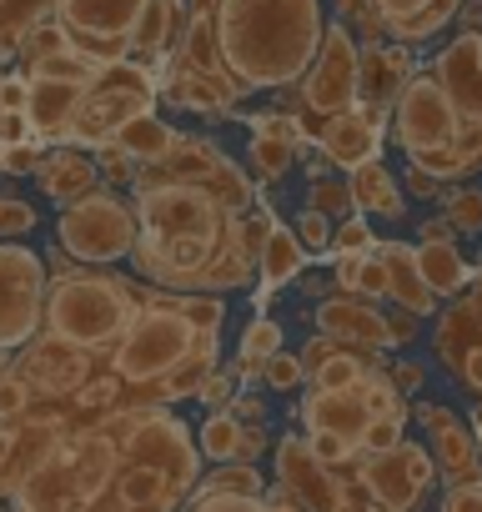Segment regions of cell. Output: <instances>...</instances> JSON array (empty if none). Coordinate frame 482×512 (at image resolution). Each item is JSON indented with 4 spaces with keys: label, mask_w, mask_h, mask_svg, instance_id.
I'll return each instance as SVG.
<instances>
[{
    "label": "cell",
    "mask_w": 482,
    "mask_h": 512,
    "mask_svg": "<svg viewBox=\"0 0 482 512\" xmlns=\"http://www.w3.org/2000/svg\"><path fill=\"white\" fill-rule=\"evenodd\" d=\"M141 241L131 267L166 292H231L247 287L257 256L247 246V211L257 191L211 141L176 136V146L141 166L131 181Z\"/></svg>",
    "instance_id": "cell-1"
},
{
    "label": "cell",
    "mask_w": 482,
    "mask_h": 512,
    "mask_svg": "<svg viewBox=\"0 0 482 512\" xmlns=\"http://www.w3.org/2000/svg\"><path fill=\"white\" fill-rule=\"evenodd\" d=\"M327 36L322 0H191L181 61L247 91H287L307 76Z\"/></svg>",
    "instance_id": "cell-2"
},
{
    "label": "cell",
    "mask_w": 482,
    "mask_h": 512,
    "mask_svg": "<svg viewBox=\"0 0 482 512\" xmlns=\"http://www.w3.org/2000/svg\"><path fill=\"white\" fill-rule=\"evenodd\" d=\"M146 307V287L136 282H121L101 267H61L51 272V287H46V317H41V332L61 337V342H76L86 352H111L131 322L141 317Z\"/></svg>",
    "instance_id": "cell-3"
},
{
    "label": "cell",
    "mask_w": 482,
    "mask_h": 512,
    "mask_svg": "<svg viewBox=\"0 0 482 512\" xmlns=\"http://www.w3.org/2000/svg\"><path fill=\"white\" fill-rule=\"evenodd\" d=\"M201 347H216V332L196 327V322L181 312V297H161L156 287H146L141 317H136L131 332L106 352V362H111V377H116L126 392H141L136 402H151L156 382H161L176 362H186L191 352H201Z\"/></svg>",
    "instance_id": "cell-4"
},
{
    "label": "cell",
    "mask_w": 482,
    "mask_h": 512,
    "mask_svg": "<svg viewBox=\"0 0 482 512\" xmlns=\"http://www.w3.org/2000/svg\"><path fill=\"white\" fill-rule=\"evenodd\" d=\"M56 241L71 262L81 267H111L126 262L141 241V216L136 201H121L111 186H96L91 196H81L76 206L61 211L56 221Z\"/></svg>",
    "instance_id": "cell-5"
},
{
    "label": "cell",
    "mask_w": 482,
    "mask_h": 512,
    "mask_svg": "<svg viewBox=\"0 0 482 512\" xmlns=\"http://www.w3.org/2000/svg\"><path fill=\"white\" fill-rule=\"evenodd\" d=\"M462 136V116L452 111L447 91L437 86L432 71H412V81L402 86L397 106H392V141L407 151L412 166L432 171L457 151Z\"/></svg>",
    "instance_id": "cell-6"
},
{
    "label": "cell",
    "mask_w": 482,
    "mask_h": 512,
    "mask_svg": "<svg viewBox=\"0 0 482 512\" xmlns=\"http://www.w3.org/2000/svg\"><path fill=\"white\" fill-rule=\"evenodd\" d=\"M156 96H161V81H156L151 66H141V61H131V56H126V61H111V66L96 76V86L86 91L81 111H76L71 146H101V141H111L131 116L156 111Z\"/></svg>",
    "instance_id": "cell-7"
},
{
    "label": "cell",
    "mask_w": 482,
    "mask_h": 512,
    "mask_svg": "<svg viewBox=\"0 0 482 512\" xmlns=\"http://www.w3.org/2000/svg\"><path fill=\"white\" fill-rule=\"evenodd\" d=\"M357 61H362V41H357L342 21H327L322 51H317V61L307 66V76L297 81V96H302V116H297V121H302L307 141H312L327 121L357 111Z\"/></svg>",
    "instance_id": "cell-8"
},
{
    "label": "cell",
    "mask_w": 482,
    "mask_h": 512,
    "mask_svg": "<svg viewBox=\"0 0 482 512\" xmlns=\"http://www.w3.org/2000/svg\"><path fill=\"white\" fill-rule=\"evenodd\" d=\"M46 287H51V267L41 262V251L21 241H0V347L6 352L26 347L41 332Z\"/></svg>",
    "instance_id": "cell-9"
},
{
    "label": "cell",
    "mask_w": 482,
    "mask_h": 512,
    "mask_svg": "<svg viewBox=\"0 0 482 512\" xmlns=\"http://www.w3.org/2000/svg\"><path fill=\"white\" fill-rule=\"evenodd\" d=\"M141 11L146 0H56V21L66 26L71 46H81L101 66L131 56V31Z\"/></svg>",
    "instance_id": "cell-10"
},
{
    "label": "cell",
    "mask_w": 482,
    "mask_h": 512,
    "mask_svg": "<svg viewBox=\"0 0 482 512\" xmlns=\"http://www.w3.org/2000/svg\"><path fill=\"white\" fill-rule=\"evenodd\" d=\"M432 452L417 442H397L392 452H367L362 457V492L382 507V512H412L417 497L432 487Z\"/></svg>",
    "instance_id": "cell-11"
},
{
    "label": "cell",
    "mask_w": 482,
    "mask_h": 512,
    "mask_svg": "<svg viewBox=\"0 0 482 512\" xmlns=\"http://www.w3.org/2000/svg\"><path fill=\"white\" fill-rule=\"evenodd\" d=\"M317 332L332 337V342H347V347H367V352L412 342L407 312H402V317H387V312H377L367 297H347V292L317 302Z\"/></svg>",
    "instance_id": "cell-12"
},
{
    "label": "cell",
    "mask_w": 482,
    "mask_h": 512,
    "mask_svg": "<svg viewBox=\"0 0 482 512\" xmlns=\"http://www.w3.org/2000/svg\"><path fill=\"white\" fill-rule=\"evenodd\" d=\"M16 372L31 382V392L41 387L46 397H76V392L91 382V372H96V352L41 332V337H31L26 352L16 357Z\"/></svg>",
    "instance_id": "cell-13"
},
{
    "label": "cell",
    "mask_w": 482,
    "mask_h": 512,
    "mask_svg": "<svg viewBox=\"0 0 482 512\" xmlns=\"http://www.w3.org/2000/svg\"><path fill=\"white\" fill-rule=\"evenodd\" d=\"M412 46H397V41H382V46H362V61H357V111L382 131L392 121V106L402 96V86L412 81Z\"/></svg>",
    "instance_id": "cell-14"
},
{
    "label": "cell",
    "mask_w": 482,
    "mask_h": 512,
    "mask_svg": "<svg viewBox=\"0 0 482 512\" xmlns=\"http://www.w3.org/2000/svg\"><path fill=\"white\" fill-rule=\"evenodd\" d=\"M302 367H307V382L312 392H347V387H362L372 372H382L377 352L367 347H347V342H332V337H312L302 352Z\"/></svg>",
    "instance_id": "cell-15"
},
{
    "label": "cell",
    "mask_w": 482,
    "mask_h": 512,
    "mask_svg": "<svg viewBox=\"0 0 482 512\" xmlns=\"http://www.w3.org/2000/svg\"><path fill=\"white\" fill-rule=\"evenodd\" d=\"M437 357L462 377L467 392L482 397V312H477V297H462L437 322Z\"/></svg>",
    "instance_id": "cell-16"
},
{
    "label": "cell",
    "mask_w": 482,
    "mask_h": 512,
    "mask_svg": "<svg viewBox=\"0 0 482 512\" xmlns=\"http://www.w3.org/2000/svg\"><path fill=\"white\" fill-rule=\"evenodd\" d=\"M36 181H41V196L66 211V206H76L81 196H91L101 186V171H96L91 146H51V151H41Z\"/></svg>",
    "instance_id": "cell-17"
},
{
    "label": "cell",
    "mask_w": 482,
    "mask_h": 512,
    "mask_svg": "<svg viewBox=\"0 0 482 512\" xmlns=\"http://www.w3.org/2000/svg\"><path fill=\"white\" fill-rule=\"evenodd\" d=\"M462 6L467 0H372V16L387 41L417 46V41H432L447 21H457Z\"/></svg>",
    "instance_id": "cell-18"
},
{
    "label": "cell",
    "mask_w": 482,
    "mask_h": 512,
    "mask_svg": "<svg viewBox=\"0 0 482 512\" xmlns=\"http://www.w3.org/2000/svg\"><path fill=\"white\" fill-rule=\"evenodd\" d=\"M91 86L96 81H31V101H26L31 136L71 146V126H76V111H81Z\"/></svg>",
    "instance_id": "cell-19"
},
{
    "label": "cell",
    "mask_w": 482,
    "mask_h": 512,
    "mask_svg": "<svg viewBox=\"0 0 482 512\" xmlns=\"http://www.w3.org/2000/svg\"><path fill=\"white\" fill-rule=\"evenodd\" d=\"M412 251H417V267H422V277H427V287H432L437 297H462V292H467L472 272H467V262H462L457 231H452L447 221H422Z\"/></svg>",
    "instance_id": "cell-20"
},
{
    "label": "cell",
    "mask_w": 482,
    "mask_h": 512,
    "mask_svg": "<svg viewBox=\"0 0 482 512\" xmlns=\"http://www.w3.org/2000/svg\"><path fill=\"white\" fill-rule=\"evenodd\" d=\"M181 36H186V6L181 0H146V11H141V21L131 31V56H141L156 71V81H161V66L176 61Z\"/></svg>",
    "instance_id": "cell-21"
},
{
    "label": "cell",
    "mask_w": 482,
    "mask_h": 512,
    "mask_svg": "<svg viewBox=\"0 0 482 512\" xmlns=\"http://www.w3.org/2000/svg\"><path fill=\"white\" fill-rule=\"evenodd\" d=\"M417 422L427 427V437H432V462H442V472L452 477V487H457V482H482V477H477V442L462 432V422H457L447 407L422 402V407H417Z\"/></svg>",
    "instance_id": "cell-22"
},
{
    "label": "cell",
    "mask_w": 482,
    "mask_h": 512,
    "mask_svg": "<svg viewBox=\"0 0 482 512\" xmlns=\"http://www.w3.org/2000/svg\"><path fill=\"white\" fill-rule=\"evenodd\" d=\"M377 256H382V267H387V297L407 317H432L437 312V292L427 287V277L417 267V251L407 241H377Z\"/></svg>",
    "instance_id": "cell-23"
},
{
    "label": "cell",
    "mask_w": 482,
    "mask_h": 512,
    "mask_svg": "<svg viewBox=\"0 0 482 512\" xmlns=\"http://www.w3.org/2000/svg\"><path fill=\"white\" fill-rule=\"evenodd\" d=\"M302 422H307V432H332V437H347V442L362 447V432H367L372 412H367V402H362V387H347V392H307Z\"/></svg>",
    "instance_id": "cell-24"
},
{
    "label": "cell",
    "mask_w": 482,
    "mask_h": 512,
    "mask_svg": "<svg viewBox=\"0 0 482 512\" xmlns=\"http://www.w3.org/2000/svg\"><path fill=\"white\" fill-rule=\"evenodd\" d=\"M312 141H317L322 156H327L332 166H342V171H357L362 161H372V156L382 151V131H377L362 111H347V116L327 121Z\"/></svg>",
    "instance_id": "cell-25"
},
{
    "label": "cell",
    "mask_w": 482,
    "mask_h": 512,
    "mask_svg": "<svg viewBox=\"0 0 482 512\" xmlns=\"http://www.w3.org/2000/svg\"><path fill=\"white\" fill-rule=\"evenodd\" d=\"M196 447H201V457H211V462H252V457L267 447V432H262V422H236V417L221 407V412H211V417L201 422Z\"/></svg>",
    "instance_id": "cell-26"
},
{
    "label": "cell",
    "mask_w": 482,
    "mask_h": 512,
    "mask_svg": "<svg viewBox=\"0 0 482 512\" xmlns=\"http://www.w3.org/2000/svg\"><path fill=\"white\" fill-rule=\"evenodd\" d=\"M166 101L171 106H186V111H226V106L241 101V91L226 76L201 71V66H191V61L176 56V71L166 76Z\"/></svg>",
    "instance_id": "cell-27"
},
{
    "label": "cell",
    "mask_w": 482,
    "mask_h": 512,
    "mask_svg": "<svg viewBox=\"0 0 482 512\" xmlns=\"http://www.w3.org/2000/svg\"><path fill=\"white\" fill-rule=\"evenodd\" d=\"M347 186H352V206H357V216L402 221V211H407V191L397 186V176H392L377 156L362 161L357 171H347Z\"/></svg>",
    "instance_id": "cell-28"
},
{
    "label": "cell",
    "mask_w": 482,
    "mask_h": 512,
    "mask_svg": "<svg viewBox=\"0 0 482 512\" xmlns=\"http://www.w3.org/2000/svg\"><path fill=\"white\" fill-rule=\"evenodd\" d=\"M176 136H181V131H176L171 121H161L156 111H141V116H131V121H126V126L111 136V141H116V146H121V151H126L136 166H151V161H161V156L176 146Z\"/></svg>",
    "instance_id": "cell-29"
},
{
    "label": "cell",
    "mask_w": 482,
    "mask_h": 512,
    "mask_svg": "<svg viewBox=\"0 0 482 512\" xmlns=\"http://www.w3.org/2000/svg\"><path fill=\"white\" fill-rule=\"evenodd\" d=\"M302 267H307V246H302V236L287 231V226H277V231L267 236V246H262V262H257L262 282H267V287H287V282H297Z\"/></svg>",
    "instance_id": "cell-30"
},
{
    "label": "cell",
    "mask_w": 482,
    "mask_h": 512,
    "mask_svg": "<svg viewBox=\"0 0 482 512\" xmlns=\"http://www.w3.org/2000/svg\"><path fill=\"white\" fill-rule=\"evenodd\" d=\"M221 362H216V347H201V352H191L186 362H176L161 382H156V397L151 402H181V397H201V387H206V377L216 372Z\"/></svg>",
    "instance_id": "cell-31"
},
{
    "label": "cell",
    "mask_w": 482,
    "mask_h": 512,
    "mask_svg": "<svg viewBox=\"0 0 482 512\" xmlns=\"http://www.w3.org/2000/svg\"><path fill=\"white\" fill-rule=\"evenodd\" d=\"M332 262H337V287L347 297H367V302L387 297V267H382L377 251H367V256H332Z\"/></svg>",
    "instance_id": "cell-32"
},
{
    "label": "cell",
    "mask_w": 482,
    "mask_h": 512,
    "mask_svg": "<svg viewBox=\"0 0 482 512\" xmlns=\"http://www.w3.org/2000/svg\"><path fill=\"white\" fill-rule=\"evenodd\" d=\"M106 66L96 61V56H86L81 46H66V51H51V56H41V61H31L26 66V76L31 81H96Z\"/></svg>",
    "instance_id": "cell-33"
},
{
    "label": "cell",
    "mask_w": 482,
    "mask_h": 512,
    "mask_svg": "<svg viewBox=\"0 0 482 512\" xmlns=\"http://www.w3.org/2000/svg\"><path fill=\"white\" fill-rule=\"evenodd\" d=\"M196 492H241V497H262V472L252 462H221L211 477H201Z\"/></svg>",
    "instance_id": "cell-34"
},
{
    "label": "cell",
    "mask_w": 482,
    "mask_h": 512,
    "mask_svg": "<svg viewBox=\"0 0 482 512\" xmlns=\"http://www.w3.org/2000/svg\"><path fill=\"white\" fill-rule=\"evenodd\" d=\"M247 161H252V171H257L262 181H282V176L292 171L297 151H292L287 141H272V136H252V151H247Z\"/></svg>",
    "instance_id": "cell-35"
},
{
    "label": "cell",
    "mask_w": 482,
    "mask_h": 512,
    "mask_svg": "<svg viewBox=\"0 0 482 512\" xmlns=\"http://www.w3.org/2000/svg\"><path fill=\"white\" fill-rule=\"evenodd\" d=\"M277 352H282V322H267V317H257L236 342V362H267Z\"/></svg>",
    "instance_id": "cell-36"
},
{
    "label": "cell",
    "mask_w": 482,
    "mask_h": 512,
    "mask_svg": "<svg viewBox=\"0 0 482 512\" xmlns=\"http://www.w3.org/2000/svg\"><path fill=\"white\" fill-rule=\"evenodd\" d=\"M442 221H447L452 231H462V236L482 231V191H467V186L447 191V196H442Z\"/></svg>",
    "instance_id": "cell-37"
},
{
    "label": "cell",
    "mask_w": 482,
    "mask_h": 512,
    "mask_svg": "<svg viewBox=\"0 0 482 512\" xmlns=\"http://www.w3.org/2000/svg\"><path fill=\"white\" fill-rule=\"evenodd\" d=\"M41 226V211L36 201L16 196V191H0V241H16V236H31Z\"/></svg>",
    "instance_id": "cell-38"
},
{
    "label": "cell",
    "mask_w": 482,
    "mask_h": 512,
    "mask_svg": "<svg viewBox=\"0 0 482 512\" xmlns=\"http://www.w3.org/2000/svg\"><path fill=\"white\" fill-rule=\"evenodd\" d=\"M41 6L56 16V0H41ZM31 26H36V0H0V41L16 46Z\"/></svg>",
    "instance_id": "cell-39"
},
{
    "label": "cell",
    "mask_w": 482,
    "mask_h": 512,
    "mask_svg": "<svg viewBox=\"0 0 482 512\" xmlns=\"http://www.w3.org/2000/svg\"><path fill=\"white\" fill-rule=\"evenodd\" d=\"M91 156H96V171H101V181H106L111 191H116V186H131V181H136V171H141V166H136V161H131V156H126L116 141L91 146Z\"/></svg>",
    "instance_id": "cell-40"
},
{
    "label": "cell",
    "mask_w": 482,
    "mask_h": 512,
    "mask_svg": "<svg viewBox=\"0 0 482 512\" xmlns=\"http://www.w3.org/2000/svg\"><path fill=\"white\" fill-rule=\"evenodd\" d=\"M252 136L287 141L292 151H302V146H307V131H302V121H297L292 111H262V116H252Z\"/></svg>",
    "instance_id": "cell-41"
},
{
    "label": "cell",
    "mask_w": 482,
    "mask_h": 512,
    "mask_svg": "<svg viewBox=\"0 0 482 512\" xmlns=\"http://www.w3.org/2000/svg\"><path fill=\"white\" fill-rule=\"evenodd\" d=\"M337 21L357 36L362 31V46H382L387 36H382V26H377V16H372V0H337Z\"/></svg>",
    "instance_id": "cell-42"
},
{
    "label": "cell",
    "mask_w": 482,
    "mask_h": 512,
    "mask_svg": "<svg viewBox=\"0 0 482 512\" xmlns=\"http://www.w3.org/2000/svg\"><path fill=\"white\" fill-rule=\"evenodd\" d=\"M312 211H322L327 221H337V216H347V211H357L352 206V186L347 181H322V176H312Z\"/></svg>",
    "instance_id": "cell-43"
},
{
    "label": "cell",
    "mask_w": 482,
    "mask_h": 512,
    "mask_svg": "<svg viewBox=\"0 0 482 512\" xmlns=\"http://www.w3.org/2000/svg\"><path fill=\"white\" fill-rule=\"evenodd\" d=\"M367 251H377V236H372L367 216H347L332 231V256H367Z\"/></svg>",
    "instance_id": "cell-44"
},
{
    "label": "cell",
    "mask_w": 482,
    "mask_h": 512,
    "mask_svg": "<svg viewBox=\"0 0 482 512\" xmlns=\"http://www.w3.org/2000/svg\"><path fill=\"white\" fill-rule=\"evenodd\" d=\"M262 382H267V387H277V392H292V387H302V382H307V367H302V357H297V352H287V347H282L277 357H267V362H262Z\"/></svg>",
    "instance_id": "cell-45"
},
{
    "label": "cell",
    "mask_w": 482,
    "mask_h": 512,
    "mask_svg": "<svg viewBox=\"0 0 482 512\" xmlns=\"http://www.w3.org/2000/svg\"><path fill=\"white\" fill-rule=\"evenodd\" d=\"M191 512H272V502L262 497H241V492H196Z\"/></svg>",
    "instance_id": "cell-46"
},
{
    "label": "cell",
    "mask_w": 482,
    "mask_h": 512,
    "mask_svg": "<svg viewBox=\"0 0 482 512\" xmlns=\"http://www.w3.org/2000/svg\"><path fill=\"white\" fill-rule=\"evenodd\" d=\"M362 402H367V412H372V417L407 412V407H402V392L392 387V377H387V372H372V377L362 382Z\"/></svg>",
    "instance_id": "cell-47"
},
{
    "label": "cell",
    "mask_w": 482,
    "mask_h": 512,
    "mask_svg": "<svg viewBox=\"0 0 482 512\" xmlns=\"http://www.w3.org/2000/svg\"><path fill=\"white\" fill-rule=\"evenodd\" d=\"M402 422L407 412H387V417H372L367 432H362V452H392L402 442Z\"/></svg>",
    "instance_id": "cell-48"
},
{
    "label": "cell",
    "mask_w": 482,
    "mask_h": 512,
    "mask_svg": "<svg viewBox=\"0 0 482 512\" xmlns=\"http://www.w3.org/2000/svg\"><path fill=\"white\" fill-rule=\"evenodd\" d=\"M31 412V382L21 372H6L0 377V422H16Z\"/></svg>",
    "instance_id": "cell-49"
},
{
    "label": "cell",
    "mask_w": 482,
    "mask_h": 512,
    "mask_svg": "<svg viewBox=\"0 0 482 512\" xmlns=\"http://www.w3.org/2000/svg\"><path fill=\"white\" fill-rule=\"evenodd\" d=\"M292 231L302 236V246H307V251H317V256H332V231H337V226H332L322 211H302Z\"/></svg>",
    "instance_id": "cell-50"
},
{
    "label": "cell",
    "mask_w": 482,
    "mask_h": 512,
    "mask_svg": "<svg viewBox=\"0 0 482 512\" xmlns=\"http://www.w3.org/2000/svg\"><path fill=\"white\" fill-rule=\"evenodd\" d=\"M307 447L317 452V462H327V467H342V462H352L362 447L357 442H347V437H332V432H312L307 437Z\"/></svg>",
    "instance_id": "cell-51"
},
{
    "label": "cell",
    "mask_w": 482,
    "mask_h": 512,
    "mask_svg": "<svg viewBox=\"0 0 482 512\" xmlns=\"http://www.w3.org/2000/svg\"><path fill=\"white\" fill-rule=\"evenodd\" d=\"M36 166H41V146L36 141L0 146V171H6V176H36Z\"/></svg>",
    "instance_id": "cell-52"
},
{
    "label": "cell",
    "mask_w": 482,
    "mask_h": 512,
    "mask_svg": "<svg viewBox=\"0 0 482 512\" xmlns=\"http://www.w3.org/2000/svg\"><path fill=\"white\" fill-rule=\"evenodd\" d=\"M31 76H0V116H26Z\"/></svg>",
    "instance_id": "cell-53"
},
{
    "label": "cell",
    "mask_w": 482,
    "mask_h": 512,
    "mask_svg": "<svg viewBox=\"0 0 482 512\" xmlns=\"http://www.w3.org/2000/svg\"><path fill=\"white\" fill-rule=\"evenodd\" d=\"M231 397H236V377L216 367V372L206 377V387H201V402H206L211 412H221V407H231Z\"/></svg>",
    "instance_id": "cell-54"
},
{
    "label": "cell",
    "mask_w": 482,
    "mask_h": 512,
    "mask_svg": "<svg viewBox=\"0 0 482 512\" xmlns=\"http://www.w3.org/2000/svg\"><path fill=\"white\" fill-rule=\"evenodd\" d=\"M442 512H482V482H457L442 502Z\"/></svg>",
    "instance_id": "cell-55"
},
{
    "label": "cell",
    "mask_w": 482,
    "mask_h": 512,
    "mask_svg": "<svg viewBox=\"0 0 482 512\" xmlns=\"http://www.w3.org/2000/svg\"><path fill=\"white\" fill-rule=\"evenodd\" d=\"M11 447H16V427L0 422V497L16 492V482H11Z\"/></svg>",
    "instance_id": "cell-56"
},
{
    "label": "cell",
    "mask_w": 482,
    "mask_h": 512,
    "mask_svg": "<svg viewBox=\"0 0 482 512\" xmlns=\"http://www.w3.org/2000/svg\"><path fill=\"white\" fill-rule=\"evenodd\" d=\"M402 191H407V196H437V191H442V181H437L432 171H422V166H412V161H407V186H402Z\"/></svg>",
    "instance_id": "cell-57"
},
{
    "label": "cell",
    "mask_w": 482,
    "mask_h": 512,
    "mask_svg": "<svg viewBox=\"0 0 482 512\" xmlns=\"http://www.w3.org/2000/svg\"><path fill=\"white\" fill-rule=\"evenodd\" d=\"M387 377H392L397 392H417V387H422V367H417V362H392Z\"/></svg>",
    "instance_id": "cell-58"
},
{
    "label": "cell",
    "mask_w": 482,
    "mask_h": 512,
    "mask_svg": "<svg viewBox=\"0 0 482 512\" xmlns=\"http://www.w3.org/2000/svg\"><path fill=\"white\" fill-rule=\"evenodd\" d=\"M226 412H231V417H236V422H262V417H267V412H262V402H257V397H252V392H236V397H231V407H226Z\"/></svg>",
    "instance_id": "cell-59"
},
{
    "label": "cell",
    "mask_w": 482,
    "mask_h": 512,
    "mask_svg": "<svg viewBox=\"0 0 482 512\" xmlns=\"http://www.w3.org/2000/svg\"><path fill=\"white\" fill-rule=\"evenodd\" d=\"M16 141H31V121L26 116H0V146H16Z\"/></svg>",
    "instance_id": "cell-60"
},
{
    "label": "cell",
    "mask_w": 482,
    "mask_h": 512,
    "mask_svg": "<svg viewBox=\"0 0 482 512\" xmlns=\"http://www.w3.org/2000/svg\"><path fill=\"white\" fill-rule=\"evenodd\" d=\"M11 362H16V357H11L6 347H0V377H6V372H11Z\"/></svg>",
    "instance_id": "cell-61"
},
{
    "label": "cell",
    "mask_w": 482,
    "mask_h": 512,
    "mask_svg": "<svg viewBox=\"0 0 482 512\" xmlns=\"http://www.w3.org/2000/svg\"><path fill=\"white\" fill-rule=\"evenodd\" d=\"M472 422H477V442H482V407H477V417H472Z\"/></svg>",
    "instance_id": "cell-62"
},
{
    "label": "cell",
    "mask_w": 482,
    "mask_h": 512,
    "mask_svg": "<svg viewBox=\"0 0 482 512\" xmlns=\"http://www.w3.org/2000/svg\"><path fill=\"white\" fill-rule=\"evenodd\" d=\"M477 61H482V41H477Z\"/></svg>",
    "instance_id": "cell-63"
}]
</instances>
